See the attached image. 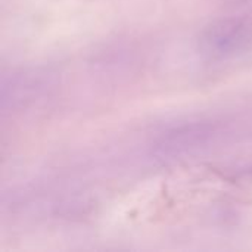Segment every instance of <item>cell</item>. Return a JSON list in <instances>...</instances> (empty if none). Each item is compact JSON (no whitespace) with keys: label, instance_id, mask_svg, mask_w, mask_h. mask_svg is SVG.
I'll return each mask as SVG.
<instances>
[{"label":"cell","instance_id":"cell-1","mask_svg":"<svg viewBox=\"0 0 252 252\" xmlns=\"http://www.w3.org/2000/svg\"><path fill=\"white\" fill-rule=\"evenodd\" d=\"M223 134L219 123L195 121L164 131L154 143L152 152L158 159L176 161L190 158L210 149Z\"/></svg>","mask_w":252,"mask_h":252},{"label":"cell","instance_id":"cell-2","mask_svg":"<svg viewBox=\"0 0 252 252\" xmlns=\"http://www.w3.org/2000/svg\"><path fill=\"white\" fill-rule=\"evenodd\" d=\"M251 25L241 18H224L210 24L201 35V47L213 58L242 50L251 40Z\"/></svg>","mask_w":252,"mask_h":252},{"label":"cell","instance_id":"cell-3","mask_svg":"<svg viewBox=\"0 0 252 252\" xmlns=\"http://www.w3.org/2000/svg\"><path fill=\"white\" fill-rule=\"evenodd\" d=\"M43 89L44 81L38 77V74H13L9 80H3V108H24L27 103L32 102Z\"/></svg>","mask_w":252,"mask_h":252}]
</instances>
